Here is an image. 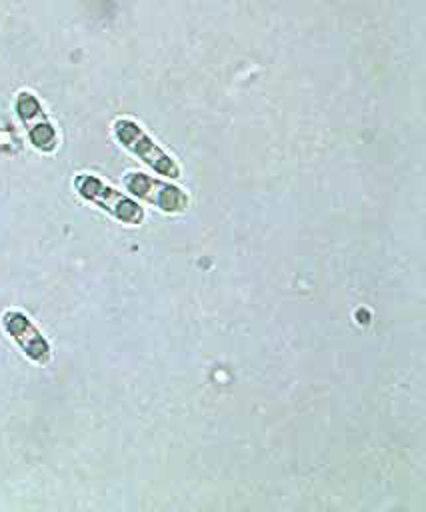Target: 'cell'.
<instances>
[{
	"label": "cell",
	"instance_id": "1",
	"mask_svg": "<svg viewBox=\"0 0 426 512\" xmlns=\"http://www.w3.org/2000/svg\"><path fill=\"white\" fill-rule=\"evenodd\" d=\"M112 134L128 152H132L136 158H140L146 166H150L160 176L180 178L182 170L178 162L166 150H162L132 118H126V116L116 118L112 122Z\"/></svg>",
	"mask_w": 426,
	"mask_h": 512
},
{
	"label": "cell",
	"instance_id": "2",
	"mask_svg": "<svg viewBox=\"0 0 426 512\" xmlns=\"http://www.w3.org/2000/svg\"><path fill=\"white\" fill-rule=\"evenodd\" d=\"M74 188L80 198L102 208L104 212H108L110 216H114L116 220L128 226H138L144 220V210L134 198L126 196L124 192H118L116 188L108 186L94 174H88V172L76 174Z\"/></svg>",
	"mask_w": 426,
	"mask_h": 512
},
{
	"label": "cell",
	"instance_id": "3",
	"mask_svg": "<svg viewBox=\"0 0 426 512\" xmlns=\"http://www.w3.org/2000/svg\"><path fill=\"white\" fill-rule=\"evenodd\" d=\"M124 188L164 214H182L190 204L188 194L180 186L138 170L124 174Z\"/></svg>",
	"mask_w": 426,
	"mask_h": 512
},
{
	"label": "cell",
	"instance_id": "4",
	"mask_svg": "<svg viewBox=\"0 0 426 512\" xmlns=\"http://www.w3.org/2000/svg\"><path fill=\"white\" fill-rule=\"evenodd\" d=\"M14 108L18 118L26 126L30 144L40 152H46V154L54 152L58 148V134L52 122L48 120L36 94H32L30 90H20L16 96Z\"/></svg>",
	"mask_w": 426,
	"mask_h": 512
},
{
	"label": "cell",
	"instance_id": "5",
	"mask_svg": "<svg viewBox=\"0 0 426 512\" xmlns=\"http://www.w3.org/2000/svg\"><path fill=\"white\" fill-rule=\"evenodd\" d=\"M4 330L18 342V346L24 350V354L40 364H44L50 358V346L46 338L36 330V326L18 310H8L2 316Z\"/></svg>",
	"mask_w": 426,
	"mask_h": 512
}]
</instances>
